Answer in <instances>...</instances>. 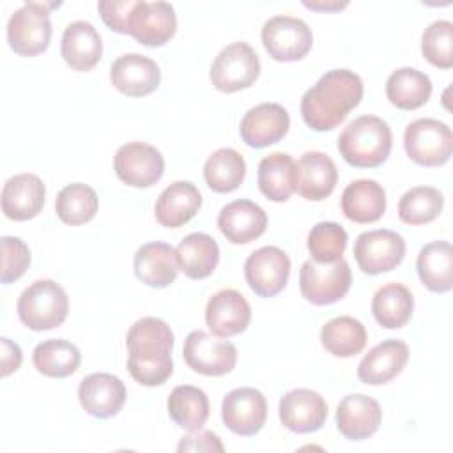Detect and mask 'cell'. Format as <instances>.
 I'll return each instance as SVG.
<instances>
[{
    "instance_id": "6da1fadb",
    "label": "cell",
    "mask_w": 453,
    "mask_h": 453,
    "mask_svg": "<svg viewBox=\"0 0 453 453\" xmlns=\"http://www.w3.org/2000/svg\"><path fill=\"white\" fill-rule=\"evenodd\" d=\"M363 99V81L349 69H333L304 92L301 115L313 131H331L340 126L350 110Z\"/></svg>"
},
{
    "instance_id": "7a4b0ae2",
    "label": "cell",
    "mask_w": 453,
    "mask_h": 453,
    "mask_svg": "<svg viewBox=\"0 0 453 453\" xmlns=\"http://www.w3.org/2000/svg\"><path fill=\"white\" fill-rule=\"evenodd\" d=\"M129 350L127 370L142 386H161L173 373L172 349L173 333L170 326L157 317L136 320L126 336Z\"/></svg>"
},
{
    "instance_id": "3957f363",
    "label": "cell",
    "mask_w": 453,
    "mask_h": 453,
    "mask_svg": "<svg viewBox=\"0 0 453 453\" xmlns=\"http://www.w3.org/2000/svg\"><path fill=\"white\" fill-rule=\"evenodd\" d=\"M393 145V134L386 120L375 115H361L347 124L338 136L342 157L356 168H375L382 165Z\"/></svg>"
},
{
    "instance_id": "277c9868",
    "label": "cell",
    "mask_w": 453,
    "mask_h": 453,
    "mask_svg": "<svg viewBox=\"0 0 453 453\" xmlns=\"http://www.w3.org/2000/svg\"><path fill=\"white\" fill-rule=\"evenodd\" d=\"M67 311V292L53 280L34 281L18 299V317L32 331H48L62 326Z\"/></svg>"
},
{
    "instance_id": "5b68a950",
    "label": "cell",
    "mask_w": 453,
    "mask_h": 453,
    "mask_svg": "<svg viewBox=\"0 0 453 453\" xmlns=\"http://www.w3.org/2000/svg\"><path fill=\"white\" fill-rule=\"evenodd\" d=\"M58 5V2H27L16 9L7 23L11 50L21 57L42 53L51 39L50 9Z\"/></svg>"
},
{
    "instance_id": "8992f818",
    "label": "cell",
    "mask_w": 453,
    "mask_h": 453,
    "mask_svg": "<svg viewBox=\"0 0 453 453\" xmlns=\"http://www.w3.org/2000/svg\"><path fill=\"white\" fill-rule=\"evenodd\" d=\"M352 283L349 262L340 258L331 264L306 260L299 271V288L306 301L315 306H326L345 297Z\"/></svg>"
},
{
    "instance_id": "52a82bcc",
    "label": "cell",
    "mask_w": 453,
    "mask_h": 453,
    "mask_svg": "<svg viewBox=\"0 0 453 453\" xmlns=\"http://www.w3.org/2000/svg\"><path fill=\"white\" fill-rule=\"evenodd\" d=\"M403 147L407 156L421 166H441L453 152V133L437 119H418L405 127Z\"/></svg>"
},
{
    "instance_id": "ba28073f",
    "label": "cell",
    "mask_w": 453,
    "mask_h": 453,
    "mask_svg": "<svg viewBox=\"0 0 453 453\" xmlns=\"http://www.w3.org/2000/svg\"><path fill=\"white\" fill-rule=\"evenodd\" d=\"M260 74V60L255 50L242 41L225 46L211 65V83L219 92H237L255 83Z\"/></svg>"
},
{
    "instance_id": "9c48e42d",
    "label": "cell",
    "mask_w": 453,
    "mask_h": 453,
    "mask_svg": "<svg viewBox=\"0 0 453 453\" xmlns=\"http://www.w3.org/2000/svg\"><path fill=\"white\" fill-rule=\"evenodd\" d=\"M177 30V16L168 2L131 0L126 34L143 46H163Z\"/></svg>"
},
{
    "instance_id": "30bf717a",
    "label": "cell",
    "mask_w": 453,
    "mask_h": 453,
    "mask_svg": "<svg viewBox=\"0 0 453 453\" xmlns=\"http://www.w3.org/2000/svg\"><path fill=\"white\" fill-rule=\"evenodd\" d=\"M262 42L278 62H296L308 55L313 44L311 28L299 18L274 16L262 27Z\"/></svg>"
},
{
    "instance_id": "8fae6325",
    "label": "cell",
    "mask_w": 453,
    "mask_h": 453,
    "mask_svg": "<svg viewBox=\"0 0 453 453\" xmlns=\"http://www.w3.org/2000/svg\"><path fill=\"white\" fill-rule=\"evenodd\" d=\"M182 356L193 372L207 377L226 375L237 363V349L234 343L218 340L202 329L191 331L186 336Z\"/></svg>"
},
{
    "instance_id": "7c38bea8",
    "label": "cell",
    "mask_w": 453,
    "mask_h": 453,
    "mask_svg": "<svg viewBox=\"0 0 453 453\" xmlns=\"http://www.w3.org/2000/svg\"><path fill=\"white\" fill-rule=\"evenodd\" d=\"M405 257L403 237L388 228L363 232L354 242V258L366 274H380L395 269Z\"/></svg>"
},
{
    "instance_id": "4fadbf2b",
    "label": "cell",
    "mask_w": 453,
    "mask_h": 453,
    "mask_svg": "<svg viewBox=\"0 0 453 453\" xmlns=\"http://www.w3.org/2000/svg\"><path fill=\"white\" fill-rule=\"evenodd\" d=\"M290 276V258L278 246L255 250L244 262V278L250 288L260 297L280 294Z\"/></svg>"
},
{
    "instance_id": "5bb4252c",
    "label": "cell",
    "mask_w": 453,
    "mask_h": 453,
    "mask_svg": "<svg viewBox=\"0 0 453 453\" xmlns=\"http://www.w3.org/2000/svg\"><path fill=\"white\" fill-rule=\"evenodd\" d=\"M113 168L124 184L149 188L163 177L165 159L156 147L143 142H129L117 150Z\"/></svg>"
},
{
    "instance_id": "9a60e30c",
    "label": "cell",
    "mask_w": 453,
    "mask_h": 453,
    "mask_svg": "<svg viewBox=\"0 0 453 453\" xmlns=\"http://www.w3.org/2000/svg\"><path fill=\"white\" fill-rule=\"evenodd\" d=\"M221 418L228 430L250 437L262 430L267 419L265 396L255 388H237L221 402Z\"/></svg>"
},
{
    "instance_id": "2e32d148",
    "label": "cell",
    "mask_w": 453,
    "mask_h": 453,
    "mask_svg": "<svg viewBox=\"0 0 453 453\" xmlns=\"http://www.w3.org/2000/svg\"><path fill=\"white\" fill-rule=\"evenodd\" d=\"M288 111L278 103H260L250 108L239 126L241 138L246 145L264 149L278 143L288 131Z\"/></svg>"
},
{
    "instance_id": "e0dca14e",
    "label": "cell",
    "mask_w": 453,
    "mask_h": 453,
    "mask_svg": "<svg viewBox=\"0 0 453 453\" xmlns=\"http://www.w3.org/2000/svg\"><path fill=\"white\" fill-rule=\"evenodd\" d=\"M110 80L120 94L142 97L159 87L161 71L152 58L140 53H126L111 64Z\"/></svg>"
},
{
    "instance_id": "ac0fdd59",
    "label": "cell",
    "mask_w": 453,
    "mask_h": 453,
    "mask_svg": "<svg viewBox=\"0 0 453 453\" xmlns=\"http://www.w3.org/2000/svg\"><path fill=\"white\" fill-rule=\"evenodd\" d=\"M251 320V308L246 297L234 290L225 288L216 292L205 306V322L212 334L230 338L248 329Z\"/></svg>"
},
{
    "instance_id": "d6986e66",
    "label": "cell",
    "mask_w": 453,
    "mask_h": 453,
    "mask_svg": "<svg viewBox=\"0 0 453 453\" xmlns=\"http://www.w3.org/2000/svg\"><path fill=\"white\" fill-rule=\"evenodd\" d=\"M278 412L285 428L296 434H310L326 423L327 403L317 391L299 388L281 396Z\"/></svg>"
},
{
    "instance_id": "ffe728a7",
    "label": "cell",
    "mask_w": 453,
    "mask_h": 453,
    "mask_svg": "<svg viewBox=\"0 0 453 453\" xmlns=\"http://www.w3.org/2000/svg\"><path fill=\"white\" fill-rule=\"evenodd\" d=\"M78 398L87 414L106 419L122 409L126 402V386L113 373H90L80 382Z\"/></svg>"
},
{
    "instance_id": "44dd1931",
    "label": "cell",
    "mask_w": 453,
    "mask_h": 453,
    "mask_svg": "<svg viewBox=\"0 0 453 453\" xmlns=\"http://www.w3.org/2000/svg\"><path fill=\"white\" fill-rule=\"evenodd\" d=\"M218 228L234 244H248L267 228L265 211L251 200H234L218 214Z\"/></svg>"
},
{
    "instance_id": "7402d4cb",
    "label": "cell",
    "mask_w": 453,
    "mask_h": 453,
    "mask_svg": "<svg viewBox=\"0 0 453 453\" xmlns=\"http://www.w3.org/2000/svg\"><path fill=\"white\" fill-rule=\"evenodd\" d=\"M380 419L382 411L379 402L361 393L347 395L336 409V426L350 441L372 437L379 430Z\"/></svg>"
},
{
    "instance_id": "603a6c76",
    "label": "cell",
    "mask_w": 453,
    "mask_h": 453,
    "mask_svg": "<svg viewBox=\"0 0 453 453\" xmlns=\"http://www.w3.org/2000/svg\"><path fill=\"white\" fill-rule=\"evenodd\" d=\"M46 188L34 173L11 177L2 189V211L9 219L27 221L35 218L44 205Z\"/></svg>"
},
{
    "instance_id": "cb8c5ba5",
    "label": "cell",
    "mask_w": 453,
    "mask_h": 453,
    "mask_svg": "<svg viewBox=\"0 0 453 453\" xmlns=\"http://www.w3.org/2000/svg\"><path fill=\"white\" fill-rule=\"evenodd\" d=\"M296 166V191L303 198L320 202L333 193L338 180V170L334 161L327 154L319 150H308L299 157Z\"/></svg>"
},
{
    "instance_id": "d4e9b609",
    "label": "cell",
    "mask_w": 453,
    "mask_h": 453,
    "mask_svg": "<svg viewBox=\"0 0 453 453\" xmlns=\"http://www.w3.org/2000/svg\"><path fill=\"white\" fill-rule=\"evenodd\" d=\"M409 361V347L402 340H384L375 345L359 363L357 377L370 386L386 384L395 379Z\"/></svg>"
},
{
    "instance_id": "484cf974",
    "label": "cell",
    "mask_w": 453,
    "mask_h": 453,
    "mask_svg": "<svg viewBox=\"0 0 453 453\" xmlns=\"http://www.w3.org/2000/svg\"><path fill=\"white\" fill-rule=\"evenodd\" d=\"M179 262L175 250L161 241L147 242L134 253L136 278L154 288H165L175 281Z\"/></svg>"
},
{
    "instance_id": "4316f807",
    "label": "cell",
    "mask_w": 453,
    "mask_h": 453,
    "mask_svg": "<svg viewBox=\"0 0 453 453\" xmlns=\"http://www.w3.org/2000/svg\"><path fill=\"white\" fill-rule=\"evenodd\" d=\"M200 205L202 195L198 188L189 180H177L161 191L154 214L159 225L179 228L195 218Z\"/></svg>"
},
{
    "instance_id": "83f0119b",
    "label": "cell",
    "mask_w": 453,
    "mask_h": 453,
    "mask_svg": "<svg viewBox=\"0 0 453 453\" xmlns=\"http://www.w3.org/2000/svg\"><path fill=\"white\" fill-rule=\"evenodd\" d=\"M60 53L71 69L90 71L103 55L101 35L92 23L73 21L62 34Z\"/></svg>"
},
{
    "instance_id": "f1b7e54d",
    "label": "cell",
    "mask_w": 453,
    "mask_h": 453,
    "mask_svg": "<svg viewBox=\"0 0 453 453\" xmlns=\"http://www.w3.org/2000/svg\"><path fill=\"white\" fill-rule=\"evenodd\" d=\"M342 212L354 223H373L386 211V191L372 179L352 180L342 193Z\"/></svg>"
},
{
    "instance_id": "f546056e",
    "label": "cell",
    "mask_w": 453,
    "mask_h": 453,
    "mask_svg": "<svg viewBox=\"0 0 453 453\" xmlns=\"http://www.w3.org/2000/svg\"><path fill=\"white\" fill-rule=\"evenodd\" d=\"M179 269L191 280H203L212 274L219 262L218 242L203 232L186 235L175 248Z\"/></svg>"
},
{
    "instance_id": "4dcf8cb0",
    "label": "cell",
    "mask_w": 453,
    "mask_h": 453,
    "mask_svg": "<svg viewBox=\"0 0 453 453\" xmlns=\"http://www.w3.org/2000/svg\"><path fill=\"white\" fill-rule=\"evenodd\" d=\"M416 269L421 283L437 294L453 287V248L448 241H434L421 248Z\"/></svg>"
},
{
    "instance_id": "1f68e13d",
    "label": "cell",
    "mask_w": 453,
    "mask_h": 453,
    "mask_svg": "<svg viewBox=\"0 0 453 453\" xmlns=\"http://www.w3.org/2000/svg\"><path fill=\"white\" fill-rule=\"evenodd\" d=\"M297 166L285 152H273L258 163L260 193L273 202H287L296 191Z\"/></svg>"
},
{
    "instance_id": "d6a6232c",
    "label": "cell",
    "mask_w": 453,
    "mask_h": 453,
    "mask_svg": "<svg viewBox=\"0 0 453 453\" xmlns=\"http://www.w3.org/2000/svg\"><path fill=\"white\" fill-rule=\"evenodd\" d=\"M386 96L389 103L400 110H416L430 99L432 81L425 73L414 67H400L389 74Z\"/></svg>"
},
{
    "instance_id": "836d02e7",
    "label": "cell",
    "mask_w": 453,
    "mask_h": 453,
    "mask_svg": "<svg viewBox=\"0 0 453 453\" xmlns=\"http://www.w3.org/2000/svg\"><path fill=\"white\" fill-rule=\"evenodd\" d=\"M368 334L365 326L349 315L327 320L320 329L322 347L336 357H352L366 345Z\"/></svg>"
},
{
    "instance_id": "e575fe53",
    "label": "cell",
    "mask_w": 453,
    "mask_h": 453,
    "mask_svg": "<svg viewBox=\"0 0 453 453\" xmlns=\"http://www.w3.org/2000/svg\"><path fill=\"white\" fill-rule=\"evenodd\" d=\"M166 409L177 426L195 432L200 430L209 418V398L200 388L180 384L170 393Z\"/></svg>"
},
{
    "instance_id": "d590c367",
    "label": "cell",
    "mask_w": 453,
    "mask_h": 453,
    "mask_svg": "<svg viewBox=\"0 0 453 453\" xmlns=\"http://www.w3.org/2000/svg\"><path fill=\"white\" fill-rule=\"evenodd\" d=\"M414 310V297L402 283H388L380 287L372 299V313L386 329L403 327Z\"/></svg>"
},
{
    "instance_id": "8d00e7d4",
    "label": "cell",
    "mask_w": 453,
    "mask_h": 453,
    "mask_svg": "<svg viewBox=\"0 0 453 453\" xmlns=\"http://www.w3.org/2000/svg\"><path fill=\"white\" fill-rule=\"evenodd\" d=\"M32 361L39 373L53 379H64L78 370L81 363V354L74 343L53 338L41 342L34 349Z\"/></svg>"
},
{
    "instance_id": "74e56055",
    "label": "cell",
    "mask_w": 453,
    "mask_h": 453,
    "mask_svg": "<svg viewBox=\"0 0 453 453\" xmlns=\"http://www.w3.org/2000/svg\"><path fill=\"white\" fill-rule=\"evenodd\" d=\"M246 177V161L235 149L214 150L203 165V179L216 193L235 191Z\"/></svg>"
},
{
    "instance_id": "f35d334b",
    "label": "cell",
    "mask_w": 453,
    "mask_h": 453,
    "mask_svg": "<svg viewBox=\"0 0 453 453\" xmlns=\"http://www.w3.org/2000/svg\"><path fill=\"white\" fill-rule=\"evenodd\" d=\"M99 207L97 193L83 184L73 182L60 189L55 200V212L65 225H83L90 221Z\"/></svg>"
},
{
    "instance_id": "ab89813d",
    "label": "cell",
    "mask_w": 453,
    "mask_h": 453,
    "mask_svg": "<svg viewBox=\"0 0 453 453\" xmlns=\"http://www.w3.org/2000/svg\"><path fill=\"white\" fill-rule=\"evenodd\" d=\"M444 196L430 186H418L405 191L398 202V216L407 225H425L439 218Z\"/></svg>"
},
{
    "instance_id": "60d3db41",
    "label": "cell",
    "mask_w": 453,
    "mask_h": 453,
    "mask_svg": "<svg viewBox=\"0 0 453 453\" xmlns=\"http://www.w3.org/2000/svg\"><path fill=\"white\" fill-rule=\"evenodd\" d=\"M347 248V232L334 221H320L308 234V251L311 260L331 264L342 258Z\"/></svg>"
},
{
    "instance_id": "b9f144b4",
    "label": "cell",
    "mask_w": 453,
    "mask_h": 453,
    "mask_svg": "<svg viewBox=\"0 0 453 453\" xmlns=\"http://www.w3.org/2000/svg\"><path fill=\"white\" fill-rule=\"evenodd\" d=\"M421 53L435 67H453V23L437 19L421 35Z\"/></svg>"
},
{
    "instance_id": "7bdbcfd3",
    "label": "cell",
    "mask_w": 453,
    "mask_h": 453,
    "mask_svg": "<svg viewBox=\"0 0 453 453\" xmlns=\"http://www.w3.org/2000/svg\"><path fill=\"white\" fill-rule=\"evenodd\" d=\"M2 276L4 285L19 280L30 265V250L19 239L12 235H4L2 239Z\"/></svg>"
},
{
    "instance_id": "ee69618b",
    "label": "cell",
    "mask_w": 453,
    "mask_h": 453,
    "mask_svg": "<svg viewBox=\"0 0 453 453\" xmlns=\"http://www.w3.org/2000/svg\"><path fill=\"white\" fill-rule=\"evenodd\" d=\"M179 451H223L219 437L209 430H195L193 434L180 439Z\"/></svg>"
},
{
    "instance_id": "f6af8a7d",
    "label": "cell",
    "mask_w": 453,
    "mask_h": 453,
    "mask_svg": "<svg viewBox=\"0 0 453 453\" xmlns=\"http://www.w3.org/2000/svg\"><path fill=\"white\" fill-rule=\"evenodd\" d=\"M0 343H2V375L7 377L19 368L23 356H21L19 345L11 342L9 338L5 336L0 338Z\"/></svg>"
},
{
    "instance_id": "bcb514c9",
    "label": "cell",
    "mask_w": 453,
    "mask_h": 453,
    "mask_svg": "<svg viewBox=\"0 0 453 453\" xmlns=\"http://www.w3.org/2000/svg\"><path fill=\"white\" fill-rule=\"evenodd\" d=\"M303 5L308 7V9H313V11L334 12V11H340V9L347 7L349 4H347V2H336V0H331V2H308V0H304Z\"/></svg>"
}]
</instances>
